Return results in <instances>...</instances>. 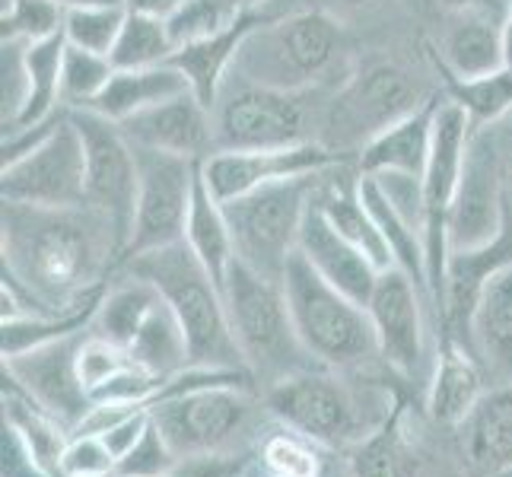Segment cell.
<instances>
[{
	"label": "cell",
	"instance_id": "816d5d0a",
	"mask_svg": "<svg viewBox=\"0 0 512 477\" xmlns=\"http://www.w3.org/2000/svg\"><path fill=\"white\" fill-rule=\"evenodd\" d=\"M96 477H118V474H96Z\"/></svg>",
	"mask_w": 512,
	"mask_h": 477
},
{
	"label": "cell",
	"instance_id": "52a82bcc",
	"mask_svg": "<svg viewBox=\"0 0 512 477\" xmlns=\"http://www.w3.org/2000/svg\"><path fill=\"white\" fill-rule=\"evenodd\" d=\"M430 99L433 96L408 70L392 61L353 70L325 105L319 144L341 156L360 153L376 134L398 125L401 118L414 115Z\"/></svg>",
	"mask_w": 512,
	"mask_h": 477
},
{
	"label": "cell",
	"instance_id": "d6986e66",
	"mask_svg": "<svg viewBox=\"0 0 512 477\" xmlns=\"http://www.w3.org/2000/svg\"><path fill=\"white\" fill-rule=\"evenodd\" d=\"M433 61L443 77H484L506 67L503 16L493 13H446V26L433 45Z\"/></svg>",
	"mask_w": 512,
	"mask_h": 477
},
{
	"label": "cell",
	"instance_id": "1f68e13d",
	"mask_svg": "<svg viewBox=\"0 0 512 477\" xmlns=\"http://www.w3.org/2000/svg\"><path fill=\"white\" fill-rule=\"evenodd\" d=\"M446 99L455 102L458 109H465L474 128L500 125V121L512 112V67H500L493 74L458 80L443 77Z\"/></svg>",
	"mask_w": 512,
	"mask_h": 477
},
{
	"label": "cell",
	"instance_id": "d4e9b609",
	"mask_svg": "<svg viewBox=\"0 0 512 477\" xmlns=\"http://www.w3.org/2000/svg\"><path fill=\"white\" fill-rule=\"evenodd\" d=\"M64 48L67 39L64 32L51 35V39L42 42H23V64H26V102L23 112L16 118V125L7 134L16 131H29L39 128L45 121H51L55 115H61L64 109V96H61V64H64Z\"/></svg>",
	"mask_w": 512,
	"mask_h": 477
},
{
	"label": "cell",
	"instance_id": "484cf974",
	"mask_svg": "<svg viewBox=\"0 0 512 477\" xmlns=\"http://www.w3.org/2000/svg\"><path fill=\"white\" fill-rule=\"evenodd\" d=\"M160 299L163 293L156 290L150 280L125 274L121 280H115V284L105 287L90 331L102 334L105 341L118 344L121 350H128L131 341L137 338V331L144 328V322L150 318V312L160 306Z\"/></svg>",
	"mask_w": 512,
	"mask_h": 477
},
{
	"label": "cell",
	"instance_id": "3957f363",
	"mask_svg": "<svg viewBox=\"0 0 512 477\" xmlns=\"http://www.w3.org/2000/svg\"><path fill=\"white\" fill-rule=\"evenodd\" d=\"M118 271L144 277L163 293L169 309L185 328L191 353L188 369H236V373H249L242 350L233 338V328H229L223 290L210 280V274L201 268V261L191 255L185 242L140 255L121 264Z\"/></svg>",
	"mask_w": 512,
	"mask_h": 477
},
{
	"label": "cell",
	"instance_id": "4316f807",
	"mask_svg": "<svg viewBox=\"0 0 512 477\" xmlns=\"http://www.w3.org/2000/svg\"><path fill=\"white\" fill-rule=\"evenodd\" d=\"M471 353L512 373V264L487 280L471 322Z\"/></svg>",
	"mask_w": 512,
	"mask_h": 477
},
{
	"label": "cell",
	"instance_id": "7dc6e473",
	"mask_svg": "<svg viewBox=\"0 0 512 477\" xmlns=\"http://www.w3.org/2000/svg\"><path fill=\"white\" fill-rule=\"evenodd\" d=\"M55 4L67 13V10H77V7H93V4H125V0H55Z\"/></svg>",
	"mask_w": 512,
	"mask_h": 477
},
{
	"label": "cell",
	"instance_id": "277c9868",
	"mask_svg": "<svg viewBox=\"0 0 512 477\" xmlns=\"http://www.w3.org/2000/svg\"><path fill=\"white\" fill-rule=\"evenodd\" d=\"M223 299L242 360L255 376V382H264V392L290 376L322 366L306 350V344L299 341L284 284L261 277L249 264L236 258L226 277Z\"/></svg>",
	"mask_w": 512,
	"mask_h": 477
},
{
	"label": "cell",
	"instance_id": "60d3db41",
	"mask_svg": "<svg viewBox=\"0 0 512 477\" xmlns=\"http://www.w3.org/2000/svg\"><path fill=\"white\" fill-rule=\"evenodd\" d=\"M233 16H229V20H233ZM229 20H226V16H220V10L210 4V0H188V4L169 20V32L175 39V48H179V45L198 42V39H204V35L217 32Z\"/></svg>",
	"mask_w": 512,
	"mask_h": 477
},
{
	"label": "cell",
	"instance_id": "681fc988",
	"mask_svg": "<svg viewBox=\"0 0 512 477\" xmlns=\"http://www.w3.org/2000/svg\"><path fill=\"white\" fill-rule=\"evenodd\" d=\"M341 4H350V7H357V4H366V0H341Z\"/></svg>",
	"mask_w": 512,
	"mask_h": 477
},
{
	"label": "cell",
	"instance_id": "f6af8a7d",
	"mask_svg": "<svg viewBox=\"0 0 512 477\" xmlns=\"http://www.w3.org/2000/svg\"><path fill=\"white\" fill-rule=\"evenodd\" d=\"M436 7L443 10V13H468V10H478V13L506 16L509 0H436Z\"/></svg>",
	"mask_w": 512,
	"mask_h": 477
},
{
	"label": "cell",
	"instance_id": "8992f818",
	"mask_svg": "<svg viewBox=\"0 0 512 477\" xmlns=\"http://www.w3.org/2000/svg\"><path fill=\"white\" fill-rule=\"evenodd\" d=\"M280 284H284L299 341L322 366L353 369L379 353L366 306L331 287L299 249L293 252Z\"/></svg>",
	"mask_w": 512,
	"mask_h": 477
},
{
	"label": "cell",
	"instance_id": "44dd1931",
	"mask_svg": "<svg viewBox=\"0 0 512 477\" xmlns=\"http://www.w3.org/2000/svg\"><path fill=\"white\" fill-rule=\"evenodd\" d=\"M258 20H261L258 13H236L226 26L204 35L198 42L179 45L175 55L169 58V64H175L188 77L191 93L198 96L210 112H214V105L220 99L223 83L233 74V64H236L245 35L255 29Z\"/></svg>",
	"mask_w": 512,
	"mask_h": 477
},
{
	"label": "cell",
	"instance_id": "5b68a950",
	"mask_svg": "<svg viewBox=\"0 0 512 477\" xmlns=\"http://www.w3.org/2000/svg\"><path fill=\"white\" fill-rule=\"evenodd\" d=\"M268 411L299 436L312 439L315 446H347L360 443L376 433L395 411H388L392 395L382 388H350L334 369L319 366L290 376L264 392Z\"/></svg>",
	"mask_w": 512,
	"mask_h": 477
},
{
	"label": "cell",
	"instance_id": "b9f144b4",
	"mask_svg": "<svg viewBox=\"0 0 512 477\" xmlns=\"http://www.w3.org/2000/svg\"><path fill=\"white\" fill-rule=\"evenodd\" d=\"M239 465L229 452H210V455H188L179 458L166 477H236Z\"/></svg>",
	"mask_w": 512,
	"mask_h": 477
},
{
	"label": "cell",
	"instance_id": "f907efd6",
	"mask_svg": "<svg viewBox=\"0 0 512 477\" xmlns=\"http://www.w3.org/2000/svg\"><path fill=\"white\" fill-rule=\"evenodd\" d=\"M490 477H512V468H506V471H500V474H490Z\"/></svg>",
	"mask_w": 512,
	"mask_h": 477
},
{
	"label": "cell",
	"instance_id": "ab89813d",
	"mask_svg": "<svg viewBox=\"0 0 512 477\" xmlns=\"http://www.w3.org/2000/svg\"><path fill=\"white\" fill-rule=\"evenodd\" d=\"M64 477H96V474H118V462L109 452V446L102 443V436L77 433L70 436V443L64 449L61 462Z\"/></svg>",
	"mask_w": 512,
	"mask_h": 477
},
{
	"label": "cell",
	"instance_id": "cb8c5ba5",
	"mask_svg": "<svg viewBox=\"0 0 512 477\" xmlns=\"http://www.w3.org/2000/svg\"><path fill=\"white\" fill-rule=\"evenodd\" d=\"M185 245L201 261V268L210 274V280L223 290L229 268L236 264V245H233V229H229L226 210L214 198V191L207 188L201 169H198V185H194V198L185 223Z\"/></svg>",
	"mask_w": 512,
	"mask_h": 477
},
{
	"label": "cell",
	"instance_id": "603a6c76",
	"mask_svg": "<svg viewBox=\"0 0 512 477\" xmlns=\"http://www.w3.org/2000/svg\"><path fill=\"white\" fill-rule=\"evenodd\" d=\"M191 93V83L175 64H156V67H137V70H115L105 93L93 105V112L105 115L115 125L128 121L140 112L153 109L166 99Z\"/></svg>",
	"mask_w": 512,
	"mask_h": 477
},
{
	"label": "cell",
	"instance_id": "ac0fdd59",
	"mask_svg": "<svg viewBox=\"0 0 512 477\" xmlns=\"http://www.w3.org/2000/svg\"><path fill=\"white\" fill-rule=\"evenodd\" d=\"M299 252L306 255V261L331 287H338L344 296H350L353 303H360V306L369 303L382 271L357 249V245L347 242L338 229L331 226L319 198H312L303 229H299Z\"/></svg>",
	"mask_w": 512,
	"mask_h": 477
},
{
	"label": "cell",
	"instance_id": "ffe728a7",
	"mask_svg": "<svg viewBox=\"0 0 512 477\" xmlns=\"http://www.w3.org/2000/svg\"><path fill=\"white\" fill-rule=\"evenodd\" d=\"M439 96H433L427 105L408 118H401L398 125L385 128L357 153L360 175H414L423 179V172L430 166L433 153V131H436V112Z\"/></svg>",
	"mask_w": 512,
	"mask_h": 477
},
{
	"label": "cell",
	"instance_id": "ba28073f",
	"mask_svg": "<svg viewBox=\"0 0 512 477\" xmlns=\"http://www.w3.org/2000/svg\"><path fill=\"white\" fill-rule=\"evenodd\" d=\"M322 175H303L264 185L236 201H226V220L233 229L236 258L268 280H284V271L299 249V229L319 191Z\"/></svg>",
	"mask_w": 512,
	"mask_h": 477
},
{
	"label": "cell",
	"instance_id": "7402d4cb",
	"mask_svg": "<svg viewBox=\"0 0 512 477\" xmlns=\"http://www.w3.org/2000/svg\"><path fill=\"white\" fill-rule=\"evenodd\" d=\"M481 398H484V376L478 363H474V353H468L462 344H455L443 334L430 388H427L430 417L436 423H443V427H458V423H465L474 414Z\"/></svg>",
	"mask_w": 512,
	"mask_h": 477
},
{
	"label": "cell",
	"instance_id": "e0dca14e",
	"mask_svg": "<svg viewBox=\"0 0 512 477\" xmlns=\"http://www.w3.org/2000/svg\"><path fill=\"white\" fill-rule=\"evenodd\" d=\"M121 131L140 150L185 156L194 163H204L214 153V112L194 93L166 99L147 112L121 121Z\"/></svg>",
	"mask_w": 512,
	"mask_h": 477
},
{
	"label": "cell",
	"instance_id": "30bf717a",
	"mask_svg": "<svg viewBox=\"0 0 512 477\" xmlns=\"http://www.w3.org/2000/svg\"><path fill=\"white\" fill-rule=\"evenodd\" d=\"M0 198L26 207L86 204V150L70 109L51 121L39 140L4 156Z\"/></svg>",
	"mask_w": 512,
	"mask_h": 477
},
{
	"label": "cell",
	"instance_id": "8d00e7d4",
	"mask_svg": "<svg viewBox=\"0 0 512 477\" xmlns=\"http://www.w3.org/2000/svg\"><path fill=\"white\" fill-rule=\"evenodd\" d=\"M4 42H42L64 32V10L55 0H4Z\"/></svg>",
	"mask_w": 512,
	"mask_h": 477
},
{
	"label": "cell",
	"instance_id": "8fae6325",
	"mask_svg": "<svg viewBox=\"0 0 512 477\" xmlns=\"http://www.w3.org/2000/svg\"><path fill=\"white\" fill-rule=\"evenodd\" d=\"M70 118H74L86 150V207L99 210L112 223L121 242V255H125L140 188L137 147L121 131V125L93 109H70Z\"/></svg>",
	"mask_w": 512,
	"mask_h": 477
},
{
	"label": "cell",
	"instance_id": "5bb4252c",
	"mask_svg": "<svg viewBox=\"0 0 512 477\" xmlns=\"http://www.w3.org/2000/svg\"><path fill=\"white\" fill-rule=\"evenodd\" d=\"M344 163L347 156L334 153L319 140H309V144L277 150H214L201 163V175L214 198L226 204L264 185L303 179V175H325Z\"/></svg>",
	"mask_w": 512,
	"mask_h": 477
},
{
	"label": "cell",
	"instance_id": "7a4b0ae2",
	"mask_svg": "<svg viewBox=\"0 0 512 477\" xmlns=\"http://www.w3.org/2000/svg\"><path fill=\"white\" fill-rule=\"evenodd\" d=\"M344 29L325 10H296L261 20L245 35L233 74L245 83L274 90H322L334 70L350 74Z\"/></svg>",
	"mask_w": 512,
	"mask_h": 477
},
{
	"label": "cell",
	"instance_id": "836d02e7",
	"mask_svg": "<svg viewBox=\"0 0 512 477\" xmlns=\"http://www.w3.org/2000/svg\"><path fill=\"white\" fill-rule=\"evenodd\" d=\"M115 74V64L109 55H96L77 45L64 48V64H61V96L67 109H93L99 96L105 93Z\"/></svg>",
	"mask_w": 512,
	"mask_h": 477
},
{
	"label": "cell",
	"instance_id": "ee69618b",
	"mask_svg": "<svg viewBox=\"0 0 512 477\" xmlns=\"http://www.w3.org/2000/svg\"><path fill=\"white\" fill-rule=\"evenodd\" d=\"M497 131V144H500V163H503V182H506V201H509V214H512V112L493 125Z\"/></svg>",
	"mask_w": 512,
	"mask_h": 477
},
{
	"label": "cell",
	"instance_id": "e575fe53",
	"mask_svg": "<svg viewBox=\"0 0 512 477\" xmlns=\"http://www.w3.org/2000/svg\"><path fill=\"white\" fill-rule=\"evenodd\" d=\"M125 20H128L125 4H93V7L67 10L64 13V39H67V45H77V48L112 58Z\"/></svg>",
	"mask_w": 512,
	"mask_h": 477
},
{
	"label": "cell",
	"instance_id": "9a60e30c",
	"mask_svg": "<svg viewBox=\"0 0 512 477\" xmlns=\"http://www.w3.org/2000/svg\"><path fill=\"white\" fill-rule=\"evenodd\" d=\"M83 338L86 331L16 353V357H4V379L13 382L23 395H29L45 414L64 423L70 433L77 430V423L93 408L77 373V353Z\"/></svg>",
	"mask_w": 512,
	"mask_h": 477
},
{
	"label": "cell",
	"instance_id": "9c48e42d",
	"mask_svg": "<svg viewBox=\"0 0 512 477\" xmlns=\"http://www.w3.org/2000/svg\"><path fill=\"white\" fill-rule=\"evenodd\" d=\"M315 93L229 77L214 105V150H277L319 140L312 134Z\"/></svg>",
	"mask_w": 512,
	"mask_h": 477
},
{
	"label": "cell",
	"instance_id": "f5cc1de1",
	"mask_svg": "<svg viewBox=\"0 0 512 477\" xmlns=\"http://www.w3.org/2000/svg\"><path fill=\"white\" fill-rule=\"evenodd\" d=\"M264 477H274V474H264Z\"/></svg>",
	"mask_w": 512,
	"mask_h": 477
},
{
	"label": "cell",
	"instance_id": "d590c367",
	"mask_svg": "<svg viewBox=\"0 0 512 477\" xmlns=\"http://www.w3.org/2000/svg\"><path fill=\"white\" fill-rule=\"evenodd\" d=\"M353 477H408L411 465L398 439V411L388 417L376 433L360 439L350 458Z\"/></svg>",
	"mask_w": 512,
	"mask_h": 477
},
{
	"label": "cell",
	"instance_id": "7c38bea8",
	"mask_svg": "<svg viewBox=\"0 0 512 477\" xmlns=\"http://www.w3.org/2000/svg\"><path fill=\"white\" fill-rule=\"evenodd\" d=\"M140 188H137V207H134V226L128 249L121 255V264H128L147 252L166 249V245L185 242V223L198 185L201 163L172 153L140 150ZM118 264V268H121Z\"/></svg>",
	"mask_w": 512,
	"mask_h": 477
},
{
	"label": "cell",
	"instance_id": "83f0119b",
	"mask_svg": "<svg viewBox=\"0 0 512 477\" xmlns=\"http://www.w3.org/2000/svg\"><path fill=\"white\" fill-rule=\"evenodd\" d=\"M315 198H319L331 226L338 229L347 242L357 245V249L373 261L379 271L395 268V258H392V252H388V242L382 236V229H379L376 217L369 214V207L363 204L360 191H357V179H353L350 185L331 182L328 188H322V182H319V194H315Z\"/></svg>",
	"mask_w": 512,
	"mask_h": 477
},
{
	"label": "cell",
	"instance_id": "74e56055",
	"mask_svg": "<svg viewBox=\"0 0 512 477\" xmlns=\"http://www.w3.org/2000/svg\"><path fill=\"white\" fill-rule=\"evenodd\" d=\"M261 468L274 477H319L315 443L293 430H277L261 443Z\"/></svg>",
	"mask_w": 512,
	"mask_h": 477
},
{
	"label": "cell",
	"instance_id": "f35d334b",
	"mask_svg": "<svg viewBox=\"0 0 512 477\" xmlns=\"http://www.w3.org/2000/svg\"><path fill=\"white\" fill-rule=\"evenodd\" d=\"M179 455L172 452V446L166 443L163 430L156 427V420L150 417L144 436L137 439V446L118 462V477H166Z\"/></svg>",
	"mask_w": 512,
	"mask_h": 477
},
{
	"label": "cell",
	"instance_id": "c3c4849f",
	"mask_svg": "<svg viewBox=\"0 0 512 477\" xmlns=\"http://www.w3.org/2000/svg\"><path fill=\"white\" fill-rule=\"evenodd\" d=\"M503 39H506V67H512V0L503 16Z\"/></svg>",
	"mask_w": 512,
	"mask_h": 477
},
{
	"label": "cell",
	"instance_id": "7bdbcfd3",
	"mask_svg": "<svg viewBox=\"0 0 512 477\" xmlns=\"http://www.w3.org/2000/svg\"><path fill=\"white\" fill-rule=\"evenodd\" d=\"M147 423H150V411H137V414L125 417L121 423H115L112 430L102 433V443L109 446V452L115 455V462H121V458H125L137 446V439L144 436Z\"/></svg>",
	"mask_w": 512,
	"mask_h": 477
},
{
	"label": "cell",
	"instance_id": "6da1fadb",
	"mask_svg": "<svg viewBox=\"0 0 512 477\" xmlns=\"http://www.w3.org/2000/svg\"><path fill=\"white\" fill-rule=\"evenodd\" d=\"M4 271L48 303L70 309L109 287L118 271L121 242L112 223L93 207L4 204L0 214Z\"/></svg>",
	"mask_w": 512,
	"mask_h": 477
},
{
	"label": "cell",
	"instance_id": "f546056e",
	"mask_svg": "<svg viewBox=\"0 0 512 477\" xmlns=\"http://www.w3.org/2000/svg\"><path fill=\"white\" fill-rule=\"evenodd\" d=\"M4 423L20 433L26 449L35 455L51 477H64L61 462H64V449L70 443V430L64 423H58L51 414H45L39 404L29 395H23L13 382L4 379Z\"/></svg>",
	"mask_w": 512,
	"mask_h": 477
},
{
	"label": "cell",
	"instance_id": "bcb514c9",
	"mask_svg": "<svg viewBox=\"0 0 512 477\" xmlns=\"http://www.w3.org/2000/svg\"><path fill=\"white\" fill-rule=\"evenodd\" d=\"M185 4H188V0H125V7L131 13H144V16H153V20H166V23Z\"/></svg>",
	"mask_w": 512,
	"mask_h": 477
},
{
	"label": "cell",
	"instance_id": "d6a6232c",
	"mask_svg": "<svg viewBox=\"0 0 512 477\" xmlns=\"http://www.w3.org/2000/svg\"><path fill=\"white\" fill-rule=\"evenodd\" d=\"M172 55H175V39L169 32V23L128 10V20L121 26V35L112 51L115 70L156 67V64H166Z\"/></svg>",
	"mask_w": 512,
	"mask_h": 477
},
{
	"label": "cell",
	"instance_id": "4fadbf2b",
	"mask_svg": "<svg viewBox=\"0 0 512 477\" xmlns=\"http://www.w3.org/2000/svg\"><path fill=\"white\" fill-rule=\"evenodd\" d=\"M509 223V201L493 125L471 128L462 179L449 210V255L478 252L493 245Z\"/></svg>",
	"mask_w": 512,
	"mask_h": 477
},
{
	"label": "cell",
	"instance_id": "f1b7e54d",
	"mask_svg": "<svg viewBox=\"0 0 512 477\" xmlns=\"http://www.w3.org/2000/svg\"><path fill=\"white\" fill-rule=\"evenodd\" d=\"M468 427V458L474 468L500 474L512 468V388H500L481 398Z\"/></svg>",
	"mask_w": 512,
	"mask_h": 477
},
{
	"label": "cell",
	"instance_id": "2e32d148",
	"mask_svg": "<svg viewBox=\"0 0 512 477\" xmlns=\"http://www.w3.org/2000/svg\"><path fill=\"white\" fill-rule=\"evenodd\" d=\"M423 293L401 268L379 274L376 290L369 296L366 312L376 331L379 357L395 373L417 379L427 366V325H423Z\"/></svg>",
	"mask_w": 512,
	"mask_h": 477
},
{
	"label": "cell",
	"instance_id": "4dcf8cb0",
	"mask_svg": "<svg viewBox=\"0 0 512 477\" xmlns=\"http://www.w3.org/2000/svg\"><path fill=\"white\" fill-rule=\"evenodd\" d=\"M128 357L160 379H172L191 366L185 328L179 318H175V312L169 309L166 299H160V306L150 312L144 328L137 331V338L128 347Z\"/></svg>",
	"mask_w": 512,
	"mask_h": 477
}]
</instances>
